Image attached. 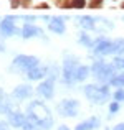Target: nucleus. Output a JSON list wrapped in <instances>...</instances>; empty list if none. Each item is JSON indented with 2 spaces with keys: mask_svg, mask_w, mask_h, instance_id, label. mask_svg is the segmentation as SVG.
Masks as SVG:
<instances>
[{
  "mask_svg": "<svg viewBox=\"0 0 124 130\" xmlns=\"http://www.w3.org/2000/svg\"><path fill=\"white\" fill-rule=\"evenodd\" d=\"M84 95L94 104H103L109 99L111 92L108 86H96V84H89L84 87Z\"/></svg>",
  "mask_w": 124,
  "mask_h": 130,
  "instance_id": "7ed1b4c3",
  "label": "nucleus"
},
{
  "mask_svg": "<svg viewBox=\"0 0 124 130\" xmlns=\"http://www.w3.org/2000/svg\"><path fill=\"white\" fill-rule=\"evenodd\" d=\"M27 117L36 124L41 130H50L53 127V117H51L48 107L41 101H32L27 107Z\"/></svg>",
  "mask_w": 124,
  "mask_h": 130,
  "instance_id": "f257e3e1",
  "label": "nucleus"
},
{
  "mask_svg": "<svg viewBox=\"0 0 124 130\" xmlns=\"http://www.w3.org/2000/svg\"><path fill=\"white\" fill-rule=\"evenodd\" d=\"M58 112L65 117H76L80 112V102L76 99H63L58 104Z\"/></svg>",
  "mask_w": 124,
  "mask_h": 130,
  "instance_id": "423d86ee",
  "label": "nucleus"
},
{
  "mask_svg": "<svg viewBox=\"0 0 124 130\" xmlns=\"http://www.w3.org/2000/svg\"><path fill=\"white\" fill-rule=\"evenodd\" d=\"M99 125H101V120H99L98 117H91V119H88V120L78 124L76 127H75V130H94V128H98Z\"/></svg>",
  "mask_w": 124,
  "mask_h": 130,
  "instance_id": "4468645a",
  "label": "nucleus"
},
{
  "mask_svg": "<svg viewBox=\"0 0 124 130\" xmlns=\"http://www.w3.org/2000/svg\"><path fill=\"white\" fill-rule=\"evenodd\" d=\"M78 59L73 56H65L63 61V83L71 86L76 81V71H78Z\"/></svg>",
  "mask_w": 124,
  "mask_h": 130,
  "instance_id": "39448f33",
  "label": "nucleus"
},
{
  "mask_svg": "<svg viewBox=\"0 0 124 130\" xmlns=\"http://www.w3.org/2000/svg\"><path fill=\"white\" fill-rule=\"evenodd\" d=\"M20 5H22V0H12V8H17Z\"/></svg>",
  "mask_w": 124,
  "mask_h": 130,
  "instance_id": "b1692460",
  "label": "nucleus"
},
{
  "mask_svg": "<svg viewBox=\"0 0 124 130\" xmlns=\"http://www.w3.org/2000/svg\"><path fill=\"white\" fill-rule=\"evenodd\" d=\"M113 130H124V124H118V125H114V128Z\"/></svg>",
  "mask_w": 124,
  "mask_h": 130,
  "instance_id": "bb28decb",
  "label": "nucleus"
},
{
  "mask_svg": "<svg viewBox=\"0 0 124 130\" xmlns=\"http://www.w3.org/2000/svg\"><path fill=\"white\" fill-rule=\"evenodd\" d=\"M114 64L118 69H124V58H114Z\"/></svg>",
  "mask_w": 124,
  "mask_h": 130,
  "instance_id": "4be33fe9",
  "label": "nucleus"
},
{
  "mask_svg": "<svg viewBox=\"0 0 124 130\" xmlns=\"http://www.w3.org/2000/svg\"><path fill=\"white\" fill-rule=\"evenodd\" d=\"M12 95L15 99H18V101H25V99H28V97L33 95V89H32V86H28V84H20V86H17L13 89Z\"/></svg>",
  "mask_w": 124,
  "mask_h": 130,
  "instance_id": "6e6552de",
  "label": "nucleus"
},
{
  "mask_svg": "<svg viewBox=\"0 0 124 130\" xmlns=\"http://www.w3.org/2000/svg\"><path fill=\"white\" fill-rule=\"evenodd\" d=\"M121 8H124V2H122V3H121Z\"/></svg>",
  "mask_w": 124,
  "mask_h": 130,
  "instance_id": "c756f323",
  "label": "nucleus"
},
{
  "mask_svg": "<svg viewBox=\"0 0 124 130\" xmlns=\"http://www.w3.org/2000/svg\"><path fill=\"white\" fill-rule=\"evenodd\" d=\"M88 74H89V69H88V66H78V71H76V81L78 83H83V81L88 77Z\"/></svg>",
  "mask_w": 124,
  "mask_h": 130,
  "instance_id": "f3484780",
  "label": "nucleus"
},
{
  "mask_svg": "<svg viewBox=\"0 0 124 130\" xmlns=\"http://www.w3.org/2000/svg\"><path fill=\"white\" fill-rule=\"evenodd\" d=\"M80 43L83 44V46H93V44H94V41H93L86 33H81L80 35Z\"/></svg>",
  "mask_w": 124,
  "mask_h": 130,
  "instance_id": "a211bd4d",
  "label": "nucleus"
},
{
  "mask_svg": "<svg viewBox=\"0 0 124 130\" xmlns=\"http://www.w3.org/2000/svg\"><path fill=\"white\" fill-rule=\"evenodd\" d=\"M8 124L12 125V127H23V124L27 122V119H25V115L22 114L20 110H12V112H8Z\"/></svg>",
  "mask_w": 124,
  "mask_h": 130,
  "instance_id": "9b49d317",
  "label": "nucleus"
},
{
  "mask_svg": "<svg viewBox=\"0 0 124 130\" xmlns=\"http://www.w3.org/2000/svg\"><path fill=\"white\" fill-rule=\"evenodd\" d=\"M119 109H121V105H119V102H118V101H114V102L111 104V107H109V112H111V114H116V112H118Z\"/></svg>",
  "mask_w": 124,
  "mask_h": 130,
  "instance_id": "5701e85b",
  "label": "nucleus"
},
{
  "mask_svg": "<svg viewBox=\"0 0 124 130\" xmlns=\"http://www.w3.org/2000/svg\"><path fill=\"white\" fill-rule=\"evenodd\" d=\"M46 73H48V68L38 64V66H35L33 69H30L28 73H27V76H28L30 81H38V79H43V77L46 76Z\"/></svg>",
  "mask_w": 124,
  "mask_h": 130,
  "instance_id": "f8f14e48",
  "label": "nucleus"
},
{
  "mask_svg": "<svg viewBox=\"0 0 124 130\" xmlns=\"http://www.w3.org/2000/svg\"><path fill=\"white\" fill-rule=\"evenodd\" d=\"M71 7H75V8H84L86 0H71Z\"/></svg>",
  "mask_w": 124,
  "mask_h": 130,
  "instance_id": "412c9836",
  "label": "nucleus"
},
{
  "mask_svg": "<svg viewBox=\"0 0 124 130\" xmlns=\"http://www.w3.org/2000/svg\"><path fill=\"white\" fill-rule=\"evenodd\" d=\"M55 79H56V74H51V76H48L46 81H43V83L36 87V92H38L41 97L53 99V95H55Z\"/></svg>",
  "mask_w": 124,
  "mask_h": 130,
  "instance_id": "0eeeda50",
  "label": "nucleus"
},
{
  "mask_svg": "<svg viewBox=\"0 0 124 130\" xmlns=\"http://www.w3.org/2000/svg\"><path fill=\"white\" fill-rule=\"evenodd\" d=\"M58 130H70V128H68L66 125H60V127H58Z\"/></svg>",
  "mask_w": 124,
  "mask_h": 130,
  "instance_id": "c85d7f7f",
  "label": "nucleus"
},
{
  "mask_svg": "<svg viewBox=\"0 0 124 130\" xmlns=\"http://www.w3.org/2000/svg\"><path fill=\"white\" fill-rule=\"evenodd\" d=\"M114 101H118V102H124V89L119 87L118 91L114 92Z\"/></svg>",
  "mask_w": 124,
  "mask_h": 130,
  "instance_id": "aec40b11",
  "label": "nucleus"
},
{
  "mask_svg": "<svg viewBox=\"0 0 124 130\" xmlns=\"http://www.w3.org/2000/svg\"><path fill=\"white\" fill-rule=\"evenodd\" d=\"M36 8H48V3H40V5H36Z\"/></svg>",
  "mask_w": 124,
  "mask_h": 130,
  "instance_id": "cd10ccee",
  "label": "nucleus"
},
{
  "mask_svg": "<svg viewBox=\"0 0 124 130\" xmlns=\"http://www.w3.org/2000/svg\"><path fill=\"white\" fill-rule=\"evenodd\" d=\"M13 20H15V17H7V18L2 20V23H0V33H2L3 36H12L13 33H15Z\"/></svg>",
  "mask_w": 124,
  "mask_h": 130,
  "instance_id": "9d476101",
  "label": "nucleus"
},
{
  "mask_svg": "<svg viewBox=\"0 0 124 130\" xmlns=\"http://www.w3.org/2000/svg\"><path fill=\"white\" fill-rule=\"evenodd\" d=\"M0 130H8V124H7V122H0Z\"/></svg>",
  "mask_w": 124,
  "mask_h": 130,
  "instance_id": "393cba45",
  "label": "nucleus"
},
{
  "mask_svg": "<svg viewBox=\"0 0 124 130\" xmlns=\"http://www.w3.org/2000/svg\"><path fill=\"white\" fill-rule=\"evenodd\" d=\"M5 51V43H3V40L0 38V53H3Z\"/></svg>",
  "mask_w": 124,
  "mask_h": 130,
  "instance_id": "a878e982",
  "label": "nucleus"
},
{
  "mask_svg": "<svg viewBox=\"0 0 124 130\" xmlns=\"http://www.w3.org/2000/svg\"><path fill=\"white\" fill-rule=\"evenodd\" d=\"M13 110V104L10 102L8 95L3 92V89L0 87V114H8Z\"/></svg>",
  "mask_w": 124,
  "mask_h": 130,
  "instance_id": "ddd939ff",
  "label": "nucleus"
},
{
  "mask_svg": "<svg viewBox=\"0 0 124 130\" xmlns=\"http://www.w3.org/2000/svg\"><path fill=\"white\" fill-rule=\"evenodd\" d=\"M116 69L118 68L114 66V64H108L104 63V61H96L94 64H93V74H94V77L98 81H108V79H113V77L116 76Z\"/></svg>",
  "mask_w": 124,
  "mask_h": 130,
  "instance_id": "20e7f679",
  "label": "nucleus"
},
{
  "mask_svg": "<svg viewBox=\"0 0 124 130\" xmlns=\"http://www.w3.org/2000/svg\"><path fill=\"white\" fill-rule=\"evenodd\" d=\"M22 130H41L36 124H33L30 119H27V122L23 124V127H22Z\"/></svg>",
  "mask_w": 124,
  "mask_h": 130,
  "instance_id": "6ab92c4d",
  "label": "nucleus"
},
{
  "mask_svg": "<svg viewBox=\"0 0 124 130\" xmlns=\"http://www.w3.org/2000/svg\"><path fill=\"white\" fill-rule=\"evenodd\" d=\"M78 23H80V26L84 28V30H94L96 28V18L94 17H80V18H78Z\"/></svg>",
  "mask_w": 124,
  "mask_h": 130,
  "instance_id": "dca6fc26",
  "label": "nucleus"
},
{
  "mask_svg": "<svg viewBox=\"0 0 124 130\" xmlns=\"http://www.w3.org/2000/svg\"><path fill=\"white\" fill-rule=\"evenodd\" d=\"M38 58L35 56H27V54H20L13 59L10 71L12 73H18V74H27L30 69H33L35 66H38Z\"/></svg>",
  "mask_w": 124,
  "mask_h": 130,
  "instance_id": "f03ea898",
  "label": "nucleus"
},
{
  "mask_svg": "<svg viewBox=\"0 0 124 130\" xmlns=\"http://www.w3.org/2000/svg\"><path fill=\"white\" fill-rule=\"evenodd\" d=\"M48 30H51L53 33H58V35H63L66 31V26H65V20L60 18V17H53V18L48 20Z\"/></svg>",
  "mask_w": 124,
  "mask_h": 130,
  "instance_id": "1a4fd4ad",
  "label": "nucleus"
},
{
  "mask_svg": "<svg viewBox=\"0 0 124 130\" xmlns=\"http://www.w3.org/2000/svg\"><path fill=\"white\" fill-rule=\"evenodd\" d=\"M20 35H22V38L28 40V38H32V36L41 35V30L36 28L35 25H23V28H22V31H20Z\"/></svg>",
  "mask_w": 124,
  "mask_h": 130,
  "instance_id": "2eb2a0df",
  "label": "nucleus"
}]
</instances>
